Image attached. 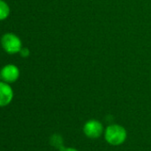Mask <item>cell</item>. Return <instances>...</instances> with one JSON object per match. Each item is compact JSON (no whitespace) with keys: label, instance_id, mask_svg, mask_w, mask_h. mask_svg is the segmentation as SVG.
Instances as JSON below:
<instances>
[{"label":"cell","instance_id":"9","mask_svg":"<svg viewBox=\"0 0 151 151\" xmlns=\"http://www.w3.org/2000/svg\"><path fill=\"white\" fill-rule=\"evenodd\" d=\"M0 78H1V73H0Z\"/></svg>","mask_w":151,"mask_h":151},{"label":"cell","instance_id":"7","mask_svg":"<svg viewBox=\"0 0 151 151\" xmlns=\"http://www.w3.org/2000/svg\"><path fill=\"white\" fill-rule=\"evenodd\" d=\"M20 54L22 58H28L29 56V50L28 48H21Z\"/></svg>","mask_w":151,"mask_h":151},{"label":"cell","instance_id":"8","mask_svg":"<svg viewBox=\"0 0 151 151\" xmlns=\"http://www.w3.org/2000/svg\"><path fill=\"white\" fill-rule=\"evenodd\" d=\"M61 151H77V150L73 149V148H67V149H63Z\"/></svg>","mask_w":151,"mask_h":151},{"label":"cell","instance_id":"5","mask_svg":"<svg viewBox=\"0 0 151 151\" xmlns=\"http://www.w3.org/2000/svg\"><path fill=\"white\" fill-rule=\"evenodd\" d=\"M13 98V91L6 82H0V107L8 105Z\"/></svg>","mask_w":151,"mask_h":151},{"label":"cell","instance_id":"6","mask_svg":"<svg viewBox=\"0 0 151 151\" xmlns=\"http://www.w3.org/2000/svg\"><path fill=\"white\" fill-rule=\"evenodd\" d=\"M9 13H10V8L8 4L4 1L0 0V20L6 19L9 16Z\"/></svg>","mask_w":151,"mask_h":151},{"label":"cell","instance_id":"2","mask_svg":"<svg viewBox=\"0 0 151 151\" xmlns=\"http://www.w3.org/2000/svg\"><path fill=\"white\" fill-rule=\"evenodd\" d=\"M1 44L4 51L9 54H15L21 50L20 39L12 33H7L3 35L1 39Z\"/></svg>","mask_w":151,"mask_h":151},{"label":"cell","instance_id":"1","mask_svg":"<svg viewBox=\"0 0 151 151\" xmlns=\"http://www.w3.org/2000/svg\"><path fill=\"white\" fill-rule=\"evenodd\" d=\"M127 133L125 129L119 125L114 124L107 127L105 131L106 141L113 146H118L125 142L126 140Z\"/></svg>","mask_w":151,"mask_h":151},{"label":"cell","instance_id":"4","mask_svg":"<svg viewBox=\"0 0 151 151\" xmlns=\"http://www.w3.org/2000/svg\"><path fill=\"white\" fill-rule=\"evenodd\" d=\"M20 76V71L16 65H7L1 71V78L6 83H12L18 80Z\"/></svg>","mask_w":151,"mask_h":151},{"label":"cell","instance_id":"3","mask_svg":"<svg viewBox=\"0 0 151 151\" xmlns=\"http://www.w3.org/2000/svg\"><path fill=\"white\" fill-rule=\"evenodd\" d=\"M103 131L102 125L95 119H92L87 121L84 126V133L85 134L91 139L99 138Z\"/></svg>","mask_w":151,"mask_h":151}]
</instances>
